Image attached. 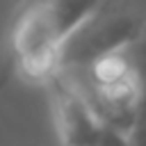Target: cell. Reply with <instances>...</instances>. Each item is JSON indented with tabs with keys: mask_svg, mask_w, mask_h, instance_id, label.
<instances>
[{
	"mask_svg": "<svg viewBox=\"0 0 146 146\" xmlns=\"http://www.w3.org/2000/svg\"><path fill=\"white\" fill-rule=\"evenodd\" d=\"M105 0H23L7 34L14 71L34 84L62 73L64 52Z\"/></svg>",
	"mask_w": 146,
	"mask_h": 146,
	"instance_id": "cell-1",
	"label": "cell"
},
{
	"mask_svg": "<svg viewBox=\"0 0 146 146\" xmlns=\"http://www.w3.org/2000/svg\"><path fill=\"white\" fill-rule=\"evenodd\" d=\"M128 146H146V89H144V98H141L135 125L128 135Z\"/></svg>",
	"mask_w": 146,
	"mask_h": 146,
	"instance_id": "cell-4",
	"label": "cell"
},
{
	"mask_svg": "<svg viewBox=\"0 0 146 146\" xmlns=\"http://www.w3.org/2000/svg\"><path fill=\"white\" fill-rule=\"evenodd\" d=\"M46 89L50 94L55 130L62 146H107L112 130L100 123L84 96L64 73L55 75Z\"/></svg>",
	"mask_w": 146,
	"mask_h": 146,
	"instance_id": "cell-3",
	"label": "cell"
},
{
	"mask_svg": "<svg viewBox=\"0 0 146 146\" xmlns=\"http://www.w3.org/2000/svg\"><path fill=\"white\" fill-rule=\"evenodd\" d=\"M146 27L137 0H105L96 16L75 34L64 52L62 71L80 68L98 57L135 48Z\"/></svg>",
	"mask_w": 146,
	"mask_h": 146,
	"instance_id": "cell-2",
	"label": "cell"
}]
</instances>
